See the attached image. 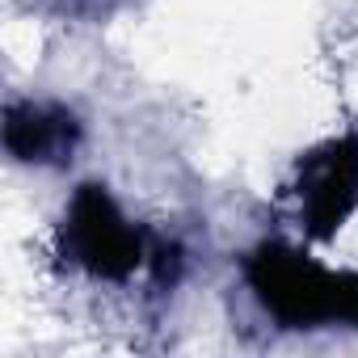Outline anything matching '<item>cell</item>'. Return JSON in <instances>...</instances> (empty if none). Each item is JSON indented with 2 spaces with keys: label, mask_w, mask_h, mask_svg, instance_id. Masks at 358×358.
<instances>
[{
  "label": "cell",
  "mask_w": 358,
  "mask_h": 358,
  "mask_svg": "<svg viewBox=\"0 0 358 358\" xmlns=\"http://www.w3.org/2000/svg\"><path fill=\"white\" fill-rule=\"evenodd\" d=\"M257 295L266 299V308H274L282 320L303 324V320H320V316H345V291L341 278L312 266L299 253H266L253 270Z\"/></svg>",
  "instance_id": "obj_1"
},
{
  "label": "cell",
  "mask_w": 358,
  "mask_h": 358,
  "mask_svg": "<svg viewBox=\"0 0 358 358\" xmlns=\"http://www.w3.org/2000/svg\"><path fill=\"white\" fill-rule=\"evenodd\" d=\"M68 236L76 262H85L106 278H122L139 266V236L97 186H85V194H76L68 215Z\"/></svg>",
  "instance_id": "obj_2"
},
{
  "label": "cell",
  "mask_w": 358,
  "mask_h": 358,
  "mask_svg": "<svg viewBox=\"0 0 358 358\" xmlns=\"http://www.w3.org/2000/svg\"><path fill=\"white\" fill-rule=\"evenodd\" d=\"M72 118L64 110H43L26 106L9 114V148L26 160H51L55 152L72 148Z\"/></svg>",
  "instance_id": "obj_3"
}]
</instances>
